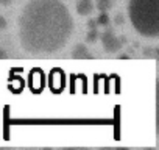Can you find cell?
Wrapping results in <instances>:
<instances>
[{
  "mask_svg": "<svg viewBox=\"0 0 159 150\" xmlns=\"http://www.w3.org/2000/svg\"><path fill=\"white\" fill-rule=\"evenodd\" d=\"M72 31L73 19L61 0H30L19 16L20 44L36 56L62 50Z\"/></svg>",
  "mask_w": 159,
  "mask_h": 150,
  "instance_id": "1",
  "label": "cell"
},
{
  "mask_svg": "<svg viewBox=\"0 0 159 150\" xmlns=\"http://www.w3.org/2000/svg\"><path fill=\"white\" fill-rule=\"evenodd\" d=\"M128 16L134 30L142 36L159 35V0H129Z\"/></svg>",
  "mask_w": 159,
  "mask_h": 150,
  "instance_id": "2",
  "label": "cell"
},
{
  "mask_svg": "<svg viewBox=\"0 0 159 150\" xmlns=\"http://www.w3.org/2000/svg\"><path fill=\"white\" fill-rule=\"evenodd\" d=\"M123 42H125V38H117L112 30H106L102 35V44H103L105 50L109 52V53H114V52L120 50Z\"/></svg>",
  "mask_w": 159,
  "mask_h": 150,
  "instance_id": "3",
  "label": "cell"
},
{
  "mask_svg": "<svg viewBox=\"0 0 159 150\" xmlns=\"http://www.w3.org/2000/svg\"><path fill=\"white\" fill-rule=\"evenodd\" d=\"M76 11L80 16H89L94 11V3L91 0H80L76 3Z\"/></svg>",
  "mask_w": 159,
  "mask_h": 150,
  "instance_id": "4",
  "label": "cell"
},
{
  "mask_svg": "<svg viewBox=\"0 0 159 150\" xmlns=\"http://www.w3.org/2000/svg\"><path fill=\"white\" fill-rule=\"evenodd\" d=\"M72 58H91V53H89V50H88L86 45L78 44L73 49V52H72Z\"/></svg>",
  "mask_w": 159,
  "mask_h": 150,
  "instance_id": "5",
  "label": "cell"
},
{
  "mask_svg": "<svg viewBox=\"0 0 159 150\" xmlns=\"http://www.w3.org/2000/svg\"><path fill=\"white\" fill-rule=\"evenodd\" d=\"M114 5L112 0H97V10L102 13H106L108 10H111Z\"/></svg>",
  "mask_w": 159,
  "mask_h": 150,
  "instance_id": "6",
  "label": "cell"
},
{
  "mask_svg": "<svg viewBox=\"0 0 159 150\" xmlns=\"http://www.w3.org/2000/svg\"><path fill=\"white\" fill-rule=\"evenodd\" d=\"M95 21H97V25H100V27H109V24H111V17L106 13H100Z\"/></svg>",
  "mask_w": 159,
  "mask_h": 150,
  "instance_id": "7",
  "label": "cell"
},
{
  "mask_svg": "<svg viewBox=\"0 0 159 150\" xmlns=\"http://www.w3.org/2000/svg\"><path fill=\"white\" fill-rule=\"evenodd\" d=\"M98 31H97V28L95 30H89V33H88V38H86V41L88 42H95L97 39H98Z\"/></svg>",
  "mask_w": 159,
  "mask_h": 150,
  "instance_id": "8",
  "label": "cell"
},
{
  "mask_svg": "<svg viewBox=\"0 0 159 150\" xmlns=\"http://www.w3.org/2000/svg\"><path fill=\"white\" fill-rule=\"evenodd\" d=\"M88 27H89V30H95V28L98 27V25H97V21H95V19H89Z\"/></svg>",
  "mask_w": 159,
  "mask_h": 150,
  "instance_id": "9",
  "label": "cell"
},
{
  "mask_svg": "<svg viewBox=\"0 0 159 150\" xmlns=\"http://www.w3.org/2000/svg\"><path fill=\"white\" fill-rule=\"evenodd\" d=\"M5 27H7V21H5V17L0 16V30H3Z\"/></svg>",
  "mask_w": 159,
  "mask_h": 150,
  "instance_id": "10",
  "label": "cell"
},
{
  "mask_svg": "<svg viewBox=\"0 0 159 150\" xmlns=\"http://www.w3.org/2000/svg\"><path fill=\"white\" fill-rule=\"evenodd\" d=\"M116 24H117V25H122V24H123V16L119 14V16L116 17Z\"/></svg>",
  "mask_w": 159,
  "mask_h": 150,
  "instance_id": "11",
  "label": "cell"
},
{
  "mask_svg": "<svg viewBox=\"0 0 159 150\" xmlns=\"http://www.w3.org/2000/svg\"><path fill=\"white\" fill-rule=\"evenodd\" d=\"M10 3H11V0H0V5H3V7H7Z\"/></svg>",
  "mask_w": 159,
  "mask_h": 150,
  "instance_id": "12",
  "label": "cell"
},
{
  "mask_svg": "<svg viewBox=\"0 0 159 150\" xmlns=\"http://www.w3.org/2000/svg\"><path fill=\"white\" fill-rule=\"evenodd\" d=\"M0 58H7V53L3 50H0Z\"/></svg>",
  "mask_w": 159,
  "mask_h": 150,
  "instance_id": "13",
  "label": "cell"
}]
</instances>
